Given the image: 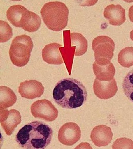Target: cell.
I'll use <instances>...</instances> for the list:
<instances>
[{
    "instance_id": "11",
    "label": "cell",
    "mask_w": 133,
    "mask_h": 149,
    "mask_svg": "<svg viewBox=\"0 0 133 149\" xmlns=\"http://www.w3.org/2000/svg\"><path fill=\"white\" fill-rule=\"evenodd\" d=\"M44 90L42 84L35 80L21 82L19 87V93L21 97L28 99L39 98L43 94Z\"/></svg>"
},
{
    "instance_id": "20",
    "label": "cell",
    "mask_w": 133,
    "mask_h": 149,
    "mask_svg": "<svg viewBox=\"0 0 133 149\" xmlns=\"http://www.w3.org/2000/svg\"><path fill=\"white\" fill-rule=\"evenodd\" d=\"M122 87L125 95L130 100L133 102V69L124 78Z\"/></svg>"
},
{
    "instance_id": "6",
    "label": "cell",
    "mask_w": 133,
    "mask_h": 149,
    "mask_svg": "<svg viewBox=\"0 0 133 149\" xmlns=\"http://www.w3.org/2000/svg\"><path fill=\"white\" fill-rule=\"evenodd\" d=\"M31 111L35 118L43 119L51 122L55 120L58 116V111L51 101L42 99L35 101L31 105Z\"/></svg>"
},
{
    "instance_id": "9",
    "label": "cell",
    "mask_w": 133,
    "mask_h": 149,
    "mask_svg": "<svg viewBox=\"0 0 133 149\" xmlns=\"http://www.w3.org/2000/svg\"><path fill=\"white\" fill-rule=\"evenodd\" d=\"M22 121L20 112L15 109L1 110L0 123L6 134L10 136Z\"/></svg>"
},
{
    "instance_id": "17",
    "label": "cell",
    "mask_w": 133,
    "mask_h": 149,
    "mask_svg": "<svg viewBox=\"0 0 133 149\" xmlns=\"http://www.w3.org/2000/svg\"><path fill=\"white\" fill-rule=\"evenodd\" d=\"M1 101L0 109L3 110L10 107L16 103L17 96L13 90L10 88L4 86H0Z\"/></svg>"
},
{
    "instance_id": "15",
    "label": "cell",
    "mask_w": 133,
    "mask_h": 149,
    "mask_svg": "<svg viewBox=\"0 0 133 149\" xmlns=\"http://www.w3.org/2000/svg\"><path fill=\"white\" fill-rule=\"evenodd\" d=\"M62 45L53 43L48 44L42 51V59L47 63L54 65H60L64 61L61 56L60 47Z\"/></svg>"
},
{
    "instance_id": "19",
    "label": "cell",
    "mask_w": 133,
    "mask_h": 149,
    "mask_svg": "<svg viewBox=\"0 0 133 149\" xmlns=\"http://www.w3.org/2000/svg\"><path fill=\"white\" fill-rule=\"evenodd\" d=\"M119 63L124 68L133 66V47H127L120 51L118 57Z\"/></svg>"
},
{
    "instance_id": "7",
    "label": "cell",
    "mask_w": 133,
    "mask_h": 149,
    "mask_svg": "<svg viewBox=\"0 0 133 149\" xmlns=\"http://www.w3.org/2000/svg\"><path fill=\"white\" fill-rule=\"evenodd\" d=\"M32 11L21 5L11 6L7 10V18L11 24L17 27L24 29L31 19Z\"/></svg>"
},
{
    "instance_id": "22",
    "label": "cell",
    "mask_w": 133,
    "mask_h": 149,
    "mask_svg": "<svg viewBox=\"0 0 133 149\" xmlns=\"http://www.w3.org/2000/svg\"><path fill=\"white\" fill-rule=\"evenodd\" d=\"M113 149H133V141L127 138L117 139L112 146Z\"/></svg>"
},
{
    "instance_id": "21",
    "label": "cell",
    "mask_w": 133,
    "mask_h": 149,
    "mask_svg": "<svg viewBox=\"0 0 133 149\" xmlns=\"http://www.w3.org/2000/svg\"><path fill=\"white\" fill-rule=\"evenodd\" d=\"M0 42L4 43L7 42L13 36V29L7 22L2 20L0 21Z\"/></svg>"
},
{
    "instance_id": "10",
    "label": "cell",
    "mask_w": 133,
    "mask_h": 149,
    "mask_svg": "<svg viewBox=\"0 0 133 149\" xmlns=\"http://www.w3.org/2000/svg\"><path fill=\"white\" fill-rule=\"evenodd\" d=\"M93 91L96 96L101 99H108L113 97L117 92L118 86L115 79L108 81H101L95 79Z\"/></svg>"
},
{
    "instance_id": "13",
    "label": "cell",
    "mask_w": 133,
    "mask_h": 149,
    "mask_svg": "<svg viewBox=\"0 0 133 149\" xmlns=\"http://www.w3.org/2000/svg\"><path fill=\"white\" fill-rule=\"evenodd\" d=\"M63 36L64 46L60 47V51L62 55L64 61L66 66V69L68 71L69 74H70L74 56L75 55L76 52V47L74 46H71V33L70 30L64 31Z\"/></svg>"
},
{
    "instance_id": "16",
    "label": "cell",
    "mask_w": 133,
    "mask_h": 149,
    "mask_svg": "<svg viewBox=\"0 0 133 149\" xmlns=\"http://www.w3.org/2000/svg\"><path fill=\"white\" fill-rule=\"evenodd\" d=\"M93 70L96 79L101 81H111L114 78L116 73L115 66L111 62L105 65H100L95 62L93 64Z\"/></svg>"
},
{
    "instance_id": "1",
    "label": "cell",
    "mask_w": 133,
    "mask_h": 149,
    "mask_svg": "<svg viewBox=\"0 0 133 149\" xmlns=\"http://www.w3.org/2000/svg\"><path fill=\"white\" fill-rule=\"evenodd\" d=\"M87 92L80 81L73 78L62 79L56 84L53 96L61 107L73 109L81 107L87 100Z\"/></svg>"
},
{
    "instance_id": "4",
    "label": "cell",
    "mask_w": 133,
    "mask_h": 149,
    "mask_svg": "<svg viewBox=\"0 0 133 149\" xmlns=\"http://www.w3.org/2000/svg\"><path fill=\"white\" fill-rule=\"evenodd\" d=\"M33 43L31 37L25 35L18 36L11 43L9 51V57L13 65L23 67L28 63Z\"/></svg>"
},
{
    "instance_id": "8",
    "label": "cell",
    "mask_w": 133,
    "mask_h": 149,
    "mask_svg": "<svg viewBox=\"0 0 133 149\" xmlns=\"http://www.w3.org/2000/svg\"><path fill=\"white\" fill-rule=\"evenodd\" d=\"M81 137L80 127L74 123H67L60 127L58 131V139L61 143L71 146L76 144Z\"/></svg>"
},
{
    "instance_id": "23",
    "label": "cell",
    "mask_w": 133,
    "mask_h": 149,
    "mask_svg": "<svg viewBox=\"0 0 133 149\" xmlns=\"http://www.w3.org/2000/svg\"><path fill=\"white\" fill-rule=\"evenodd\" d=\"M129 15L131 22L133 23V5H132L129 9Z\"/></svg>"
},
{
    "instance_id": "24",
    "label": "cell",
    "mask_w": 133,
    "mask_h": 149,
    "mask_svg": "<svg viewBox=\"0 0 133 149\" xmlns=\"http://www.w3.org/2000/svg\"><path fill=\"white\" fill-rule=\"evenodd\" d=\"M130 37L132 40L133 41V30L131 31V33H130Z\"/></svg>"
},
{
    "instance_id": "3",
    "label": "cell",
    "mask_w": 133,
    "mask_h": 149,
    "mask_svg": "<svg viewBox=\"0 0 133 149\" xmlns=\"http://www.w3.org/2000/svg\"><path fill=\"white\" fill-rule=\"evenodd\" d=\"M42 20L52 31H62L68 25L69 9L61 2H50L43 5L40 11Z\"/></svg>"
},
{
    "instance_id": "14",
    "label": "cell",
    "mask_w": 133,
    "mask_h": 149,
    "mask_svg": "<svg viewBox=\"0 0 133 149\" xmlns=\"http://www.w3.org/2000/svg\"><path fill=\"white\" fill-rule=\"evenodd\" d=\"M103 15L108 20L109 23L113 26H120L125 20V9L120 5H109L105 8Z\"/></svg>"
},
{
    "instance_id": "12",
    "label": "cell",
    "mask_w": 133,
    "mask_h": 149,
    "mask_svg": "<svg viewBox=\"0 0 133 149\" xmlns=\"http://www.w3.org/2000/svg\"><path fill=\"white\" fill-rule=\"evenodd\" d=\"M113 134L110 127L106 125H99L93 128L90 138L93 143L98 147H105L111 143Z\"/></svg>"
},
{
    "instance_id": "2",
    "label": "cell",
    "mask_w": 133,
    "mask_h": 149,
    "mask_svg": "<svg viewBox=\"0 0 133 149\" xmlns=\"http://www.w3.org/2000/svg\"><path fill=\"white\" fill-rule=\"evenodd\" d=\"M53 132L50 126L41 121L29 123L19 131L16 141L22 148L46 149L51 143Z\"/></svg>"
},
{
    "instance_id": "5",
    "label": "cell",
    "mask_w": 133,
    "mask_h": 149,
    "mask_svg": "<svg viewBox=\"0 0 133 149\" xmlns=\"http://www.w3.org/2000/svg\"><path fill=\"white\" fill-rule=\"evenodd\" d=\"M92 47L97 63L105 65L111 63L115 47V42L111 38L106 36H98L93 40Z\"/></svg>"
},
{
    "instance_id": "18",
    "label": "cell",
    "mask_w": 133,
    "mask_h": 149,
    "mask_svg": "<svg viewBox=\"0 0 133 149\" xmlns=\"http://www.w3.org/2000/svg\"><path fill=\"white\" fill-rule=\"evenodd\" d=\"M71 46L76 47V56H80L86 53L88 49V42L81 33H71Z\"/></svg>"
}]
</instances>
